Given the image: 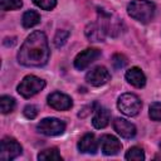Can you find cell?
<instances>
[{
    "instance_id": "21",
    "label": "cell",
    "mask_w": 161,
    "mask_h": 161,
    "mask_svg": "<svg viewBox=\"0 0 161 161\" xmlns=\"http://www.w3.org/2000/svg\"><path fill=\"white\" fill-rule=\"evenodd\" d=\"M1 10L9 11V10H18L23 6L21 0H0Z\"/></svg>"
},
{
    "instance_id": "5",
    "label": "cell",
    "mask_w": 161,
    "mask_h": 161,
    "mask_svg": "<svg viewBox=\"0 0 161 161\" xmlns=\"http://www.w3.org/2000/svg\"><path fill=\"white\" fill-rule=\"evenodd\" d=\"M98 15H99L98 23L102 25L106 34H108L111 36H117L122 31V21L118 18H116L114 15H112L102 9L98 10Z\"/></svg>"
},
{
    "instance_id": "24",
    "label": "cell",
    "mask_w": 161,
    "mask_h": 161,
    "mask_svg": "<svg viewBox=\"0 0 161 161\" xmlns=\"http://www.w3.org/2000/svg\"><path fill=\"white\" fill-rule=\"evenodd\" d=\"M33 3L43 10H52L57 5V0H33Z\"/></svg>"
},
{
    "instance_id": "22",
    "label": "cell",
    "mask_w": 161,
    "mask_h": 161,
    "mask_svg": "<svg viewBox=\"0 0 161 161\" xmlns=\"http://www.w3.org/2000/svg\"><path fill=\"white\" fill-rule=\"evenodd\" d=\"M150 118L157 122H161V102H153L150 106V111H148Z\"/></svg>"
},
{
    "instance_id": "2",
    "label": "cell",
    "mask_w": 161,
    "mask_h": 161,
    "mask_svg": "<svg viewBox=\"0 0 161 161\" xmlns=\"http://www.w3.org/2000/svg\"><path fill=\"white\" fill-rule=\"evenodd\" d=\"M155 4L148 0H133L127 5V13L140 23H148L155 15Z\"/></svg>"
},
{
    "instance_id": "17",
    "label": "cell",
    "mask_w": 161,
    "mask_h": 161,
    "mask_svg": "<svg viewBox=\"0 0 161 161\" xmlns=\"http://www.w3.org/2000/svg\"><path fill=\"white\" fill-rule=\"evenodd\" d=\"M39 23H40V15L36 11H34V10L25 11L24 15H23V18H21V24L26 29L33 28V26H35Z\"/></svg>"
},
{
    "instance_id": "11",
    "label": "cell",
    "mask_w": 161,
    "mask_h": 161,
    "mask_svg": "<svg viewBox=\"0 0 161 161\" xmlns=\"http://www.w3.org/2000/svg\"><path fill=\"white\" fill-rule=\"evenodd\" d=\"M99 146L102 152L107 156L117 155L122 148V145L118 141V138L112 135H103L99 140Z\"/></svg>"
},
{
    "instance_id": "4",
    "label": "cell",
    "mask_w": 161,
    "mask_h": 161,
    "mask_svg": "<svg viewBox=\"0 0 161 161\" xmlns=\"http://www.w3.org/2000/svg\"><path fill=\"white\" fill-rule=\"evenodd\" d=\"M117 107L123 114L133 117V116H137L138 112L141 111L142 103H141L140 98L136 94H133V93H123V94H121L118 97Z\"/></svg>"
},
{
    "instance_id": "19",
    "label": "cell",
    "mask_w": 161,
    "mask_h": 161,
    "mask_svg": "<svg viewBox=\"0 0 161 161\" xmlns=\"http://www.w3.org/2000/svg\"><path fill=\"white\" fill-rule=\"evenodd\" d=\"M15 108V99L10 96H1L0 97V109L3 113H9Z\"/></svg>"
},
{
    "instance_id": "12",
    "label": "cell",
    "mask_w": 161,
    "mask_h": 161,
    "mask_svg": "<svg viewBox=\"0 0 161 161\" xmlns=\"http://www.w3.org/2000/svg\"><path fill=\"white\" fill-rule=\"evenodd\" d=\"M113 128H114V131L121 137L127 138V140L133 138L136 136V132H137L135 125L131 123V122H128L125 118H116L113 121Z\"/></svg>"
},
{
    "instance_id": "6",
    "label": "cell",
    "mask_w": 161,
    "mask_h": 161,
    "mask_svg": "<svg viewBox=\"0 0 161 161\" xmlns=\"http://www.w3.org/2000/svg\"><path fill=\"white\" fill-rule=\"evenodd\" d=\"M23 148L20 143L11 137H4L0 142V158L3 161H10L20 156Z\"/></svg>"
},
{
    "instance_id": "8",
    "label": "cell",
    "mask_w": 161,
    "mask_h": 161,
    "mask_svg": "<svg viewBox=\"0 0 161 161\" xmlns=\"http://www.w3.org/2000/svg\"><path fill=\"white\" fill-rule=\"evenodd\" d=\"M111 79V74L107 70V68L104 67H96L93 69H91L87 75H86V80L88 84L93 86V87H101L103 84H106L108 80Z\"/></svg>"
},
{
    "instance_id": "14",
    "label": "cell",
    "mask_w": 161,
    "mask_h": 161,
    "mask_svg": "<svg viewBox=\"0 0 161 161\" xmlns=\"http://www.w3.org/2000/svg\"><path fill=\"white\" fill-rule=\"evenodd\" d=\"M98 148V143L93 133H86L78 141V150L83 153H96Z\"/></svg>"
},
{
    "instance_id": "26",
    "label": "cell",
    "mask_w": 161,
    "mask_h": 161,
    "mask_svg": "<svg viewBox=\"0 0 161 161\" xmlns=\"http://www.w3.org/2000/svg\"><path fill=\"white\" fill-rule=\"evenodd\" d=\"M38 114V107L34 106V104H28L25 108H24V116L29 119H33L35 118Z\"/></svg>"
},
{
    "instance_id": "23",
    "label": "cell",
    "mask_w": 161,
    "mask_h": 161,
    "mask_svg": "<svg viewBox=\"0 0 161 161\" xmlns=\"http://www.w3.org/2000/svg\"><path fill=\"white\" fill-rule=\"evenodd\" d=\"M68 36H69V31L68 30H64V29L63 30H58L57 34H55V36H54V45L57 48L63 47L65 44Z\"/></svg>"
},
{
    "instance_id": "7",
    "label": "cell",
    "mask_w": 161,
    "mask_h": 161,
    "mask_svg": "<svg viewBox=\"0 0 161 161\" xmlns=\"http://www.w3.org/2000/svg\"><path fill=\"white\" fill-rule=\"evenodd\" d=\"M36 130L45 136H58L65 131V123L58 118H44L36 125Z\"/></svg>"
},
{
    "instance_id": "10",
    "label": "cell",
    "mask_w": 161,
    "mask_h": 161,
    "mask_svg": "<svg viewBox=\"0 0 161 161\" xmlns=\"http://www.w3.org/2000/svg\"><path fill=\"white\" fill-rule=\"evenodd\" d=\"M48 104L57 111H67L73 106V101L64 93L53 92L48 96Z\"/></svg>"
},
{
    "instance_id": "20",
    "label": "cell",
    "mask_w": 161,
    "mask_h": 161,
    "mask_svg": "<svg viewBox=\"0 0 161 161\" xmlns=\"http://www.w3.org/2000/svg\"><path fill=\"white\" fill-rule=\"evenodd\" d=\"M126 160H136V161H142L145 160V153H143V150L141 147H137V146H133L131 147L126 155H125Z\"/></svg>"
},
{
    "instance_id": "9",
    "label": "cell",
    "mask_w": 161,
    "mask_h": 161,
    "mask_svg": "<svg viewBox=\"0 0 161 161\" xmlns=\"http://www.w3.org/2000/svg\"><path fill=\"white\" fill-rule=\"evenodd\" d=\"M101 55V50L96 48H87L83 52H80L75 59H74V67L78 70L86 69L91 63H93L98 57Z\"/></svg>"
},
{
    "instance_id": "3",
    "label": "cell",
    "mask_w": 161,
    "mask_h": 161,
    "mask_svg": "<svg viewBox=\"0 0 161 161\" xmlns=\"http://www.w3.org/2000/svg\"><path fill=\"white\" fill-rule=\"evenodd\" d=\"M45 87V80L35 75H26L18 86V93L24 98H30L39 93Z\"/></svg>"
},
{
    "instance_id": "27",
    "label": "cell",
    "mask_w": 161,
    "mask_h": 161,
    "mask_svg": "<svg viewBox=\"0 0 161 161\" xmlns=\"http://www.w3.org/2000/svg\"><path fill=\"white\" fill-rule=\"evenodd\" d=\"M15 43H16L15 38H6V39L4 40V45H6V47H9V45H14Z\"/></svg>"
},
{
    "instance_id": "16",
    "label": "cell",
    "mask_w": 161,
    "mask_h": 161,
    "mask_svg": "<svg viewBox=\"0 0 161 161\" xmlns=\"http://www.w3.org/2000/svg\"><path fill=\"white\" fill-rule=\"evenodd\" d=\"M109 118H111V112L104 107H98L96 109V114L92 118V123L96 128L101 130L109 123Z\"/></svg>"
},
{
    "instance_id": "18",
    "label": "cell",
    "mask_w": 161,
    "mask_h": 161,
    "mask_svg": "<svg viewBox=\"0 0 161 161\" xmlns=\"http://www.w3.org/2000/svg\"><path fill=\"white\" fill-rule=\"evenodd\" d=\"M38 160H63V157L60 156L58 148L52 147V148L40 151L38 153Z\"/></svg>"
},
{
    "instance_id": "25",
    "label": "cell",
    "mask_w": 161,
    "mask_h": 161,
    "mask_svg": "<svg viewBox=\"0 0 161 161\" xmlns=\"http://www.w3.org/2000/svg\"><path fill=\"white\" fill-rule=\"evenodd\" d=\"M112 64L116 69H121L123 68L126 64H127V58L123 55V54H114L113 58H112Z\"/></svg>"
},
{
    "instance_id": "13",
    "label": "cell",
    "mask_w": 161,
    "mask_h": 161,
    "mask_svg": "<svg viewBox=\"0 0 161 161\" xmlns=\"http://www.w3.org/2000/svg\"><path fill=\"white\" fill-rule=\"evenodd\" d=\"M86 36L91 40V42H103L106 38V31L102 28V25L98 21L91 23L86 26Z\"/></svg>"
},
{
    "instance_id": "15",
    "label": "cell",
    "mask_w": 161,
    "mask_h": 161,
    "mask_svg": "<svg viewBox=\"0 0 161 161\" xmlns=\"http://www.w3.org/2000/svg\"><path fill=\"white\" fill-rule=\"evenodd\" d=\"M126 79L130 84H132L136 88H142L146 84V77L143 72L137 67H132L126 72Z\"/></svg>"
},
{
    "instance_id": "1",
    "label": "cell",
    "mask_w": 161,
    "mask_h": 161,
    "mask_svg": "<svg viewBox=\"0 0 161 161\" xmlns=\"http://www.w3.org/2000/svg\"><path fill=\"white\" fill-rule=\"evenodd\" d=\"M49 57L48 39L40 30L33 31L18 52V62L25 67H43L48 63Z\"/></svg>"
}]
</instances>
